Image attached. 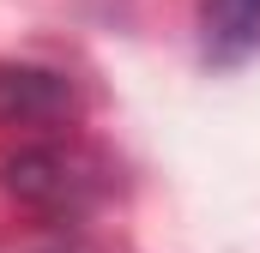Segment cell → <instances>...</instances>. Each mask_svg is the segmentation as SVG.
Instances as JSON below:
<instances>
[{"mask_svg":"<svg viewBox=\"0 0 260 253\" xmlns=\"http://www.w3.org/2000/svg\"><path fill=\"white\" fill-rule=\"evenodd\" d=\"M206 49L218 61H236L260 49V0H206Z\"/></svg>","mask_w":260,"mask_h":253,"instance_id":"6da1fadb","label":"cell"}]
</instances>
